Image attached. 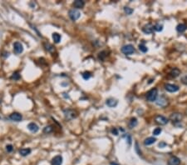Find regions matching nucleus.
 <instances>
[{
    "instance_id": "7c9ffc66",
    "label": "nucleus",
    "mask_w": 187,
    "mask_h": 165,
    "mask_svg": "<svg viewBox=\"0 0 187 165\" xmlns=\"http://www.w3.org/2000/svg\"><path fill=\"white\" fill-rule=\"evenodd\" d=\"M123 138H126V143H128V145H131V138L129 134H126L123 136Z\"/></svg>"
},
{
    "instance_id": "aec40b11",
    "label": "nucleus",
    "mask_w": 187,
    "mask_h": 165,
    "mask_svg": "<svg viewBox=\"0 0 187 165\" xmlns=\"http://www.w3.org/2000/svg\"><path fill=\"white\" fill-rule=\"evenodd\" d=\"M170 74L172 78H177L180 74H181V70H180L179 68H175L170 72Z\"/></svg>"
},
{
    "instance_id": "9b49d317",
    "label": "nucleus",
    "mask_w": 187,
    "mask_h": 165,
    "mask_svg": "<svg viewBox=\"0 0 187 165\" xmlns=\"http://www.w3.org/2000/svg\"><path fill=\"white\" fill-rule=\"evenodd\" d=\"M106 104L107 105L109 108H115L117 106L118 101L113 98H107V99H106Z\"/></svg>"
},
{
    "instance_id": "a211bd4d",
    "label": "nucleus",
    "mask_w": 187,
    "mask_h": 165,
    "mask_svg": "<svg viewBox=\"0 0 187 165\" xmlns=\"http://www.w3.org/2000/svg\"><path fill=\"white\" fill-rule=\"evenodd\" d=\"M84 5H85V3L83 0H76L73 3V7L76 8H83Z\"/></svg>"
},
{
    "instance_id": "bb28decb",
    "label": "nucleus",
    "mask_w": 187,
    "mask_h": 165,
    "mask_svg": "<svg viewBox=\"0 0 187 165\" xmlns=\"http://www.w3.org/2000/svg\"><path fill=\"white\" fill-rule=\"evenodd\" d=\"M161 132H162V129H161V128H156L153 130L152 134H153V135H155V136H158V135L161 134Z\"/></svg>"
},
{
    "instance_id": "39448f33",
    "label": "nucleus",
    "mask_w": 187,
    "mask_h": 165,
    "mask_svg": "<svg viewBox=\"0 0 187 165\" xmlns=\"http://www.w3.org/2000/svg\"><path fill=\"white\" fill-rule=\"evenodd\" d=\"M182 118H183V116H182L181 113H172L171 115L170 116V121H172L173 123H180V122H181V121L182 120Z\"/></svg>"
},
{
    "instance_id": "2f4dec72",
    "label": "nucleus",
    "mask_w": 187,
    "mask_h": 165,
    "mask_svg": "<svg viewBox=\"0 0 187 165\" xmlns=\"http://www.w3.org/2000/svg\"><path fill=\"white\" fill-rule=\"evenodd\" d=\"M13 150V147L12 144H8V145L6 146V151L8 153H11Z\"/></svg>"
},
{
    "instance_id": "f3484780",
    "label": "nucleus",
    "mask_w": 187,
    "mask_h": 165,
    "mask_svg": "<svg viewBox=\"0 0 187 165\" xmlns=\"http://www.w3.org/2000/svg\"><path fill=\"white\" fill-rule=\"evenodd\" d=\"M19 154L22 156V157H26V156L29 155L32 152V150L30 148H21V149H19Z\"/></svg>"
},
{
    "instance_id": "5701e85b",
    "label": "nucleus",
    "mask_w": 187,
    "mask_h": 165,
    "mask_svg": "<svg viewBox=\"0 0 187 165\" xmlns=\"http://www.w3.org/2000/svg\"><path fill=\"white\" fill-rule=\"evenodd\" d=\"M163 24H161V23H157V24H155L154 26V30H156V32H161L163 30Z\"/></svg>"
},
{
    "instance_id": "6e6552de",
    "label": "nucleus",
    "mask_w": 187,
    "mask_h": 165,
    "mask_svg": "<svg viewBox=\"0 0 187 165\" xmlns=\"http://www.w3.org/2000/svg\"><path fill=\"white\" fill-rule=\"evenodd\" d=\"M156 104L158 105V106L161 107V108H165L166 105L168 104L167 98H166L164 95L161 96V97H160L158 99L156 100Z\"/></svg>"
},
{
    "instance_id": "2eb2a0df",
    "label": "nucleus",
    "mask_w": 187,
    "mask_h": 165,
    "mask_svg": "<svg viewBox=\"0 0 187 165\" xmlns=\"http://www.w3.org/2000/svg\"><path fill=\"white\" fill-rule=\"evenodd\" d=\"M28 128L29 131H31L32 133H37L38 130H39V127L35 123H30L28 125Z\"/></svg>"
},
{
    "instance_id": "ddd939ff",
    "label": "nucleus",
    "mask_w": 187,
    "mask_h": 165,
    "mask_svg": "<svg viewBox=\"0 0 187 165\" xmlns=\"http://www.w3.org/2000/svg\"><path fill=\"white\" fill-rule=\"evenodd\" d=\"M181 164V159L179 158L172 156L170 159L168 160V165H180Z\"/></svg>"
},
{
    "instance_id": "393cba45",
    "label": "nucleus",
    "mask_w": 187,
    "mask_h": 165,
    "mask_svg": "<svg viewBox=\"0 0 187 165\" xmlns=\"http://www.w3.org/2000/svg\"><path fill=\"white\" fill-rule=\"evenodd\" d=\"M53 128H52V126H46L44 128H43V133L44 134H50V133L52 132Z\"/></svg>"
},
{
    "instance_id": "9d476101",
    "label": "nucleus",
    "mask_w": 187,
    "mask_h": 165,
    "mask_svg": "<svg viewBox=\"0 0 187 165\" xmlns=\"http://www.w3.org/2000/svg\"><path fill=\"white\" fill-rule=\"evenodd\" d=\"M142 32L145 34H151L154 32V26H152L150 24H147L143 26Z\"/></svg>"
},
{
    "instance_id": "72a5a7b5",
    "label": "nucleus",
    "mask_w": 187,
    "mask_h": 165,
    "mask_svg": "<svg viewBox=\"0 0 187 165\" xmlns=\"http://www.w3.org/2000/svg\"><path fill=\"white\" fill-rule=\"evenodd\" d=\"M181 81L182 82H183L184 84H186V85H187V76H185L181 79Z\"/></svg>"
},
{
    "instance_id": "f257e3e1",
    "label": "nucleus",
    "mask_w": 187,
    "mask_h": 165,
    "mask_svg": "<svg viewBox=\"0 0 187 165\" xmlns=\"http://www.w3.org/2000/svg\"><path fill=\"white\" fill-rule=\"evenodd\" d=\"M63 113H64V117H65L66 120H68V121L76 118L77 116L76 111H74L73 109H64L63 110Z\"/></svg>"
},
{
    "instance_id": "cd10ccee",
    "label": "nucleus",
    "mask_w": 187,
    "mask_h": 165,
    "mask_svg": "<svg viewBox=\"0 0 187 165\" xmlns=\"http://www.w3.org/2000/svg\"><path fill=\"white\" fill-rule=\"evenodd\" d=\"M139 50L142 53H146L148 51V49L145 46L144 43H141V44L139 45Z\"/></svg>"
},
{
    "instance_id": "b1692460",
    "label": "nucleus",
    "mask_w": 187,
    "mask_h": 165,
    "mask_svg": "<svg viewBox=\"0 0 187 165\" xmlns=\"http://www.w3.org/2000/svg\"><path fill=\"white\" fill-rule=\"evenodd\" d=\"M44 47H45V49H46L47 50V51L50 52V53H52V52H53V51H54V48H53V46H52V44H50L49 43H45V44H44Z\"/></svg>"
},
{
    "instance_id": "f704fd0d",
    "label": "nucleus",
    "mask_w": 187,
    "mask_h": 165,
    "mask_svg": "<svg viewBox=\"0 0 187 165\" xmlns=\"http://www.w3.org/2000/svg\"><path fill=\"white\" fill-rule=\"evenodd\" d=\"M166 145V143H159V147H160V148H163V147H165Z\"/></svg>"
},
{
    "instance_id": "1a4fd4ad",
    "label": "nucleus",
    "mask_w": 187,
    "mask_h": 165,
    "mask_svg": "<svg viewBox=\"0 0 187 165\" xmlns=\"http://www.w3.org/2000/svg\"><path fill=\"white\" fill-rule=\"evenodd\" d=\"M165 89L169 93H175L179 90V86L175 85V84L166 83L165 85Z\"/></svg>"
},
{
    "instance_id": "c9c22d12",
    "label": "nucleus",
    "mask_w": 187,
    "mask_h": 165,
    "mask_svg": "<svg viewBox=\"0 0 187 165\" xmlns=\"http://www.w3.org/2000/svg\"><path fill=\"white\" fill-rule=\"evenodd\" d=\"M111 165H119L117 164H114V163H111Z\"/></svg>"
},
{
    "instance_id": "423d86ee",
    "label": "nucleus",
    "mask_w": 187,
    "mask_h": 165,
    "mask_svg": "<svg viewBox=\"0 0 187 165\" xmlns=\"http://www.w3.org/2000/svg\"><path fill=\"white\" fill-rule=\"evenodd\" d=\"M155 121L157 124L160 125H166L168 123V118L162 115H156L155 117Z\"/></svg>"
},
{
    "instance_id": "c85d7f7f",
    "label": "nucleus",
    "mask_w": 187,
    "mask_h": 165,
    "mask_svg": "<svg viewBox=\"0 0 187 165\" xmlns=\"http://www.w3.org/2000/svg\"><path fill=\"white\" fill-rule=\"evenodd\" d=\"M83 78L85 80H88L89 79L91 78V76H92V74H91V73L90 72H87V71H86V72H84L83 74Z\"/></svg>"
},
{
    "instance_id": "0eeeda50",
    "label": "nucleus",
    "mask_w": 187,
    "mask_h": 165,
    "mask_svg": "<svg viewBox=\"0 0 187 165\" xmlns=\"http://www.w3.org/2000/svg\"><path fill=\"white\" fill-rule=\"evenodd\" d=\"M13 51L16 54H20L23 52V46L21 43L15 42L13 43Z\"/></svg>"
},
{
    "instance_id": "6ab92c4d",
    "label": "nucleus",
    "mask_w": 187,
    "mask_h": 165,
    "mask_svg": "<svg viewBox=\"0 0 187 165\" xmlns=\"http://www.w3.org/2000/svg\"><path fill=\"white\" fill-rule=\"evenodd\" d=\"M187 29V26L186 24H178L177 26H176V31L178 32V33H184L185 31H186Z\"/></svg>"
},
{
    "instance_id": "4468645a",
    "label": "nucleus",
    "mask_w": 187,
    "mask_h": 165,
    "mask_svg": "<svg viewBox=\"0 0 187 165\" xmlns=\"http://www.w3.org/2000/svg\"><path fill=\"white\" fill-rule=\"evenodd\" d=\"M9 118L11 120L15 121V122H20V121H22V117L21 114L19 113H13L12 114H10Z\"/></svg>"
},
{
    "instance_id": "412c9836",
    "label": "nucleus",
    "mask_w": 187,
    "mask_h": 165,
    "mask_svg": "<svg viewBox=\"0 0 187 165\" xmlns=\"http://www.w3.org/2000/svg\"><path fill=\"white\" fill-rule=\"evenodd\" d=\"M137 124H138L137 119H136V118H132L131 119V120L129 121V123H128L129 128H135Z\"/></svg>"
},
{
    "instance_id": "20e7f679",
    "label": "nucleus",
    "mask_w": 187,
    "mask_h": 165,
    "mask_svg": "<svg viewBox=\"0 0 187 165\" xmlns=\"http://www.w3.org/2000/svg\"><path fill=\"white\" fill-rule=\"evenodd\" d=\"M122 52L125 55H131L135 53V48L132 44H126L122 48Z\"/></svg>"
},
{
    "instance_id": "a878e982",
    "label": "nucleus",
    "mask_w": 187,
    "mask_h": 165,
    "mask_svg": "<svg viewBox=\"0 0 187 165\" xmlns=\"http://www.w3.org/2000/svg\"><path fill=\"white\" fill-rule=\"evenodd\" d=\"M11 79L15 80V81H17V80L20 79V74H19V73H18V72L13 73V75L11 76Z\"/></svg>"
},
{
    "instance_id": "f03ea898",
    "label": "nucleus",
    "mask_w": 187,
    "mask_h": 165,
    "mask_svg": "<svg viewBox=\"0 0 187 165\" xmlns=\"http://www.w3.org/2000/svg\"><path fill=\"white\" fill-rule=\"evenodd\" d=\"M158 96V90L157 88H152L146 93V99L149 102H154L156 100Z\"/></svg>"
},
{
    "instance_id": "f8f14e48",
    "label": "nucleus",
    "mask_w": 187,
    "mask_h": 165,
    "mask_svg": "<svg viewBox=\"0 0 187 165\" xmlns=\"http://www.w3.org/2000/svg\"><path fill=\"white\" fill-rule=\"evenodd\" d=\"M62 157L61 155H57L52 159L51 164L52 165H62Z\"/></svg>"
},
{
    "instance_id": "7ed1b4c3",
    "label": "nucleus",
    "mask_w": 187,
    "mask_h": 165,
    "mask_svg": "<svg viewBox=\"0 0 187 165\" xmlns=\"http://www.w3.org/2000/svg\"><path fill=\"white\" fill-rule=\"evenodd\" d=\"M68 16H69V18L72 20V21H77V20L81 17V13H80L77 9L73 8V9L69 10V12H68Z\"/></svg>"
},
{
    "instance_id": "dca6fc26",
    "label": "nucleus",
    "mask_w": 187,
    "mask_h": 165,
    "mask_svg": "<svg viewBox=\"0 0 187 165\" xmlns=\"http://www.w3.org/2000/svg\"><path fill=\"white\" fill-rule=\"evenodd\" d=\"M156 141V138L154 137H149L147 138H145L144 140V145L145 146H149V145H151V144L155 143V142Z\"/></svg>"
},
{
    "instance_id": "4be33fe9",
    "label": "nucleus",
    "mask_w": 187,
    "mask_h": 165,
    "mask_svg": "<svg viewBox=\"0 0 187 165\" xmlns=\"http://www.w3.org/2000/svg\"><path fill=\"white\" fill-rule=\"evenodd\" d=\"M52 39L55 43H59L61 41V35L58 33H52Z\"/></svg>"
},
{
    "instance_id": "c756f323",
    "label": "nucleus",
    "mask_w": 187,
    "mask_h": 165,
    "mask_svg": "<svg viewBox=\"0 0 187 165\" xmlns=\"http://www.w3.org/2000/svg\"><path fill=\"white\" fill-rule=\"evenodd\" d=\"M133 9L132 8H129V7H125L124 8V12L126 13V14H127V15H131L132 13H133Z\"/></svg>"
},
{
    "instance_id": "473e14b6",
    "label": "nucleus",
    "mask_w": 187,
    "mask_h": 165,
    "mask_svg": "<svg viewBox=\"0 0 187 165\" xmlns=\"http://www.w3.org/2000/svg\"><path fill=\"white\" fill-rule=\"evenodd\" d=\"M111 134H112L113 135H116V136H117V135H118V130L116 128H111Z\"/></svg>"
}]
</instances>
